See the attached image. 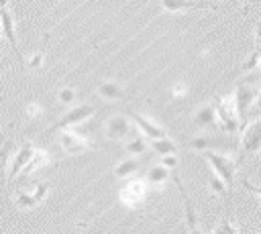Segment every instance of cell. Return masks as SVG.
I'll return each mask as SVG.
<instances>
[{"label": "cell", "mask_w": 261, "mask_h": 234, "mask_svg": "<svg viewBox=\"0 0 261 234\" xmlns=\"http://www.w3.org/2000/svg\"><path fill=\"white\" fill-rule=\"evenodd\" d=\"M261 151V118H253L251 122H245L243 132H241V157L239 163L243 161L245 155H253Z\"/></svg>", "instance_id": "cell-2"}, {"label": "cell", "mask_w": 261, "mask_h": 234, "mask_svg": "<svg viewBox=\"0 0 261 234\" xmlns=\"http://www.w3.org/2000/svg\"><path fill=\"white\" fill-rule=\"evenodd\" d=\"M253 110H255V114H261V92L255 96V100H253Z\"/></svg>", "instance_id": "cell-31"}, {"label": "cell", "mask_w": 261, "mask_h": 234, "mask_svg": "<svg viewBox=\"0 0 261 234\" xmlns=\"http://www.w3.org/2000/svg\"><path fill=\"white\" fill-rule=\"evenodd\" d=\"M208 187H210V191L212 193H216V195H220V197H224L226 195V185H224V181L218 177V175H210V179H208Z\"/></svg>", "instance_id": "cell-22"}, {"label": "cell", "mask_w": 261, "mask_h": 234, "mask_svg": "<svg viewBox=\"0 0 261 234\" xmlns=\"http://www.w3.org/2000/svg\"><path fill=\"white\" fill-rule=\"evenodd\" d=\"M259 57H261V47L255 45V49L251 51V57L241 65V71H251V69H257V63H259Z\"/></svg>", "instance_id": "cell-23"}, {"label": "cell", "mask_w": 261, "mask_h": 234, "mask_svg": "<svg viewBox=\"0 0 261 234\" xmlns=\"http://www.w3.org/2000/svg\"><path fill=\"white\" fill-rule=\"evenodd\" d=\"M59 147L65 151V153H69V155H77V153H84V151H88V149H92L94 147V142L88 138V136H84V134H80L77 130H73V128H63V130H59Z\"/></svg>", "instance_id": "cell-5"}, {"label": "cell", "mask_w": 261, "mask_h": 234, "mask_svg": "<svg viewBox=\"0 0 261 234\" xmlns=\"http://www.w3.org/2000/svg\"><path fill=\"white\" fill-rule=\"evenodd\" d=\"M149 147L157 153V155H161V157H165V155H175L179 149H177V144L173 142V140H169V138H157V140H149Z\"/></svg>", "instance_id": "cell-19"}, {"label": "cell", "mask_w": 261, "mask_h": 234, "mask_svg": "<svg viewBox=\"0 0 261 234\" xmlns=\"http://www.w3.org/2000/svg\"><path fill=\"white\" fill-rule=\"evenodd\" d=\"M257 69L261 71V57H259V63H257Z\"/></svg>", "instance_id": "cell-37"}, {"label": "cell", "mask_w": 261, "mask_h": 234, "mask_svg": "<svg viewBox=\"0 0 261 234\" xmlns=\"http://www.w3.org/2000/svg\"><path fill=\"white\" fill-rule=\"evenodd\" d=\"M167 177H169V171H167L163 165H153V167L147 171V181L153 183V185H161V183H165Z\"/></svg>", "instance_id": "cell-21"}, {"label": "cell", "mask_w": 261, "mask_h": 234, "mask_svg": "<svg viewBox=\"0 0 261 234\" xmlns=\"http://www.w3.org/2000/svg\"><path fill=\"white\" fill-rule=\"evenodd\" d=\"M104 134L108 140L124 142L126 138L133 136V122L128 120V116H122V114L108 116L104 122Z\"/></svg>", "instance_id": "cell-4"}, {"label": "cell", "mask_w": 261, "mask_h": 234, "mask_svg": "<svg viewBox=\"0 0 261 234\" xmlns=\"http://www.w3.org/2000/svg\"><path fill=\"white\" fill-rule=\"evenodd\" d=\"M2 47H4V41H2V39H0V49H2Z\"/></svg>", "instance_id": "cell-38"}, {"label": "cell", "mask_w": 261, "mask_h": 234, "mask_svg": "<svg viewBox=\"0 0 261 234\" xmlns=\"http://www.w3.org/2000/svg\"><path fill=\"white\" fill-rule=\"evenodd\" d=\"M212 234H237V228H234V224H232L228 218H222L220 224L214 228Z\"/></svg>", "instance_id": "cell-24"}, {"label": "cell", "mask_w": 261, "mask_h": 234, "mask_svg": "<svg viewBox=\"0 0 261 234\" xmlns=\"http://www.w3.org/2000/svg\"><path fill=\"white\" fill-rule=\"evenodd\" d=\"M41 63H43V57H41V55H39V53H37V55H35V57H31V59H29V61H27V65H29V67H33V69H35V67H39V65H41Z\"/></svg>", "instance_id": "cell-30"}, {"label": "cell", "mask_w": 261, "mask_h": 234, "mask_svg": "<svg viewBox=\"0 0 261 234\" xmlns=\"http://www.w3.org/2000/svg\"><path fill=\"white\" fill-rule=\"evenodd\" d=\"M124 151L130 155H143L147 151V140L143 134H133L130 138L124 140Z\"/></svg>", "instance_id": "cell-20"}, {"label": "cell", "mask_w": 261, "mask_h": 234, "mask_svg": "<svg viewBox=\"0 0 261 234\" xmlns=\"http://www.w3.org/2000/svg\"><path fill=\"white\" fill-rule=\"evenodd\" d=\"M161 165L165 167V169H177V165H179V161H177V157L175 155H165V157H161Z\"/></svg>", "instance_id": "cell-28"}, {"label": "cell", "mask_w": 261, "mask_h": 234, "mask_svg": "<svg viewBox=\"0 0 261 234\" xmlns=\"http://www.w3.org/2000/svg\"><path fill=\"white\" fill-rule=\"evenodd\" d=\"M128 118H130V122H135V124H137V128L141 130V134H143V136H147L149 140L167 138L165 128H161L159 124H155V122H153V120H149L147 116H143V114H139V112H135V110H128Z\"/></svg>", "instance_id": "cell-8"}, {"label": "cell", "mask_w": 261, "mask_h": 234, "mask_svg": "<svg viewBox=\"0 0 261 234\" xmlns=\"http://www.w3.org/2000/svg\"><path fill=\"white\" fill-rule=\"evenodd\" d=\"M253 37H255V45L261 47V22L255 24V33H253Z\"/></svg>", "instance_id": "cell-32"}, {"label": "cell", "mask_w": 261, "mask_h": 234, "mask_svg": "<svg viewBox=\"0 0 261 234\" xmlns=\"http://www.w3.org/2000/svg\"><path fill=\"white\" fill-rule=\"evenodd\" d=\"M243 185H245V189H249V191L257 193V195H259V199H261V185H253L249 179H243Z\"/></svg>", "instance_id": "cell-29"}, {"label": "cell", "mask_w": 261, "mask_h": 234, "mask_svg": "<svg viewBox=\"0 0 261 234\" xmlns=\"http://www.w3.org/2000/svg\"><path fill=\"white\" fill-rule=\"evenodd\" d=\"M226 142L222 138H216V136H196L192 140H188V147L190 149H196V151H208V149H214V147H224Z\"/></svg>", "instance_id": "cell-17"}, {"label": "cell", "mask_w": 261, "mask_h": 234, "mask_svg": "<svg viewBox=\"0 0 261 234\" xmlns=\"http://www.w3.org/2000/svg\"><path fill=\"white\" fill-rule=\"evenodd\" d=\"M98 96H100L102 100H108V102L122 100V98H124V87H122L118 81L106 79V81H100V83H98Z\"/></svg>", "instance_id": "cell-13"}, {"label": "cell", "mask_w": 261, "mask_h": 234, "mask_svg": "<svg viewBox=\"0 0 261 234\" xmlns=\"http://www.w3.org/2000/svg\"><path fill=\"white\" fill-rule=\"evenodd\" d=\"M255 90L249 85V83H237L234 87V94H232V106H234V112H237V118L239 122H247V112L255 100Z\"/></svg>", "instance_id": "cell-6"}, {"label": "cell", "mask_w": 261, "mask_h": 234, "mask_svg": "<svg viewBox=\"0 0 261 234\" xmlns=\"http://www.w3.org/2000/svg\"><path fill=\"white\" fill-rule=\"evenodd\" d=\"M214 106V112H216V120H220L222 128L228 130L230 134H234L239 130V118H237V112H234V106H232V100H222V98H214L212 102Z\"/></svg>", "instance_id": "cell-7"}, {"label": "cell", "mask_w": 261, "mask_h": 234, "mask_svg": "<svg viewBox=\"0 0 261 234\" xmlns=\"http://www.w3.org/2000/svg\"><path fill=\"white\" fill-rule=\"evenodd\" d=\"M16 203H18V208H24V210H31V208L37 206L33 193H20V195L16 197Z\"/></svg>", "instance_id": "cell-26"}, {"label": "cell", "mask_w": 261, "mask_h": 234, "mask_svg": "<svg viewBox=\"0 0 261 234\" xmlns=\"http://www.w3.org/2000/svg\"><path fill=\"white\" fill-rule=\"evenodd\" d=\"M57 100L61 104H73L75 102V90L73 87H61L57 92Z\"/></svg>", "instance_id": "cell-25"}, {"label": "cell", "mask_w": 261, "mask_h": 234, "mask_svg": "<svg viewBox=\"0 0 261 234\" xmlns=\"http://www.w3.org/2000/svg\"><path fill=\"white\" fill-rule=\"evenodd\" d=\"M27 112H29V116H37V114H41V108H39L37 104H31V106L27 108Z\"/></svg>", "instance_id": "cell-33"}, {"label": "cell", "mask_w": 261, "mask_h": 234, "mask_svg": "<svg viewBox=\"0 0 261 234\" xmlns=\"http://www.w3.org/2000/svg\"><path fill=\"white\" fill-rule=\"evenodd\" d=\"M147 189L143 185V181H130L122 187L120 191V199H124L126 203H137V201H143Z\"/></svg>", "instance_id": "cell-16"}, {"label": "cell", "mask_w": 261, "mask_h": 234, "mask_svg": "<svg viewBox=\"0 0 261 234\" xmlns=\"http://www.w3.org/2000/svg\"><path fill=\"white\" fill-rule=\"evenodd\" d=\"M257 87H259V92H261V77L257 79Z\"/></svg>", "instance_id": "cell-36"}, {"label": "cell", "mask_w": 261, "mask_h": 234, "mask_svg": "<svg viewBox=\"0 0 261 234\" xmlns=\"http://www.w3.org/2000/svg\"><path fill=\"white\" fill-rule=\"evenodd\" d=\"M47 191H49V185H47V183H39V185L35 187V191H33L35 201H37V203H39V201H43V199H45V195H47Z\"/></svg>", "instance_id": "cell-27"}, {"label": "cell", "mask_w": 261, "mask_h": 234, "mask_svg": "<svg viewBox=\"0 0 261 234\" xmlns=\"http://www.w3.org/2000/svg\"><path fill=\"white\" fill-rule=\"evenodd\" d=\"M96 112V106H92V104H77V106H73V108H69L51 128H49V132H55V130H63V128H73V126H77V124H82L84 120H88L92 114Z\"/></svg>", "instance_id": "cell-3"}, {"label": "cell", "mask_w": 261, "mask_h": 234, "mask_svg": "<svg viewBox=\"0 0 261 234\" xmlns=\"http://www.w3.org/2000/svg\"><path fill=\"white\" fill-rule=\"evenodd\" d=\"M198 153L210 163L212 173L218 175V177L224 181V185L230 189V187H232V181H234V173H237V169H239V161L232 159L230 155L216 153V151H212V149H208V151H198Z\"/></svg>", "instance_id": "cell-1"}, {"label": "cell", "mask_w": 261, "mask_h": 234, "mask_svg": "<svg viewBox=\"0 0 261 234\" xmlns=\"http://www.w3.org/2000/svg\"><path fill=\"white\" fill-rule=\"evenodd\" d=\"M33 153H35V147L33 144H24V147H20L18 151H16V155H14V159H12V163H10V171H8V181H12V179H16L18 175H20V171L24 169V165L29 163V159L33 157Z\"/></svg>", "instance_id": "cell-12"}, {"label": "cell", "mask_w": 261, "mask_h": 234, "mask_svg": "<svg viewBox=\"0 0 261 234\" xmlns=\"http://www.w3.org/2000/svg\"><path fill=\"white\" fill-rule=\"evenodd\" d=\"M171 177H173V181H175V185H177V191H179V195H181V199H184L186 226H188V230H194V228H198V216H196L194 203H192V199H190V195H188V191H186V187H184V183H181V179H179V175H177V169H171Z\"/></svg>", "instance_id": "cell-10"}, {"label": "cell", "mask_w": 261, "mask_h": 234, "mask_svg": "<svg viewBox=\"0 0 261 234\" xmlns=\"http://www.w3.org/2000/svg\"><path fill=\"white\" fill-rule=\"evenodd\" d=\"M163 10L167 12H181V10H216V4L212 2H198V0H159Z\"/></svg>", "instance_id": "cell-11"}, {"label": "cell", "mask_w": 261, "mask_h": 234, "mask_svg": "<svg viewBox=\"0 0 261 234\" xmlns=\"http://www.w3.org/2000/svg\"><path fill=\"white\" fill-rule=\"evenodd\" d=\"M6 2L8 0H0V28L10 45V49L16 53V57L22 61V55L18 51V45H16V33H14V22H12V16H10V10L6 8Z\"/></svg>", "instance_id": "cell-9"}, {"label": "cell", "mask_w": 261, "mask_h": 234, "mask_svg": "<svg viewBox=\"0 0 261 234\" xmlns=\"http://www.w3.org/2000/svg\"><path fill=\"white\" fill-rule=\"evenodd\" d=\"M237 2H239L241 6H245V8H247V4H249V0H237Z\"/></svg>", "instance_id": "cell-35"}, {"label": "cell", "mask_w": 261, "mask_h": 234, "mask_svg": "<svg viewBox=\"0 0 261 234\" xmlns=\"http://www.w3.org/2000/svg\"><path fill=\"white\" fill-rule=\"evenodd\" d=\"M194 126L196 128H214L216 126V112L212 104L202 106L196 114H194Z\"/></svg>", "instance_id": "cell-15"}, {"label": "cell", "mask_w": 261, "mask_h": 234, "mask_svg": "<svg viewBox=\"0 0 261 234\" xmlns=\"http://www.w3.org/2000/svg\"><path fill=\"white\" fill-rule=\"evenodd\" d=\"M137 171H139V161L133 159V157H128V159L120 161V163L114 167V177H118V179H126V177H130V175L137 173Z\"/></svg>", "instance_id": "cell-18"}, {"label": "cell", "mask_w": 261, "mask_h": 234, "mask_svg": "<svg viewBox=\"0 0 261 234\" xmlns=\"http://www.w3.org/2000/svg\"><path fill=\"white\" fill-rule=\"evenodd\" d=\"M49 163H51V157H49V153H47L45 149H35L33 157L29 159V163L24 165V169L20 171V175H22V177H27V175H31V173L39 171L41 167H45V165H49Z\"/></svg>", "instance_id": "cell-14"}, {"label": "cell", "mask_w": 261, "mask_h": 234, "mask_svg": "<svg viewBox=\"0 0 261 234\" xmlns=\"http://www.w3.org/2000/svg\"><path fill=\"white\" fill-rule=\"evenodd\" d=\"M188 234H202V230L200 228H194V230H188Z\"/></svg>", "instance_id": "cell-34"}]
</instances>
